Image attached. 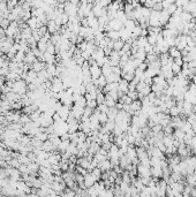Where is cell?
Wrapping results in <instances>:
<instances>
[{"instance_id":"obj_1","label":"cell","mask_w":196,"mask_h":197,"mask_svg":"<svg viewBox=\"0 0 196 197\" xmlns=\"http://www.w3.org/2000/svg\"><path fill=\"white\" fill-rule=\"evenodd\" d=\"M37 60V58L35 57V54L32 53V51H29L28 53H26V58H24V62L27 65L31 66L35 61Z\"/></svg>"},{"instance_id":"obj_2","label":"cell","mask_w":196,"mask_h":197,"mask_svg":"<svg viewBox=\"0 0 196 197\" xmlns=\"http://www.w3.org/2000/svg\"><path fill=\"white\" fill-rule=\"evenodd\" d=\"M171 68H172V72H173V74H174V75H178V74L181 72V66L177 65L175 62H173V64H172Z\"/></svg>"}]
</instances>
